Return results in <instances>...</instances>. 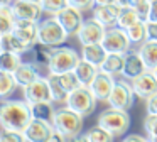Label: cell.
<instances>
[{"mask_svg":"<svg viewBox=\"0 0 157 142\" xmlns=\"http://www.w3.org/2000/svg\"><path fill=\"white\" fill-rule=\"evenodd\" d=\"M31 103L21 100H5L0 107V125L2 128H12V130H22L31 124L32 120Z\"/></svg>","mask_w":157,"mask_h":142,"instance_id":"cell-1","label":"cell"},{"mask_svg":"<svg viewBox=\"0 0 157 142\" xmlns=\"http://www.w3.org/2000/svg\"><path fill=\"white\" fill-rule=\"evenodd\" d=\"M83 115H79L78 112H75L73 108H69L68 105L61 108H56L54 118H52V125L56 130H59L66 139L75 140L79 139L83 130Z\"/></svg>","mask_w":157,"mask_h":142,"instance_id":"cell-2","label":"cell"},{"mask_svg":"<svg viewBox=\"0 0 157 142\" xmlns=\"http://www.w3.org/2000/svg\"><path fill=\"white\" fill-rule=\"evenodd\" d=\"M98 125L105 127L106 130H110L115 137H122L127 130L130 128V115L128 110H122V108L110 107L106 110H103L98 115Z\"/></svg>","mask_w":157,"mask_h":142,"instance_id":"cell-3","label":"cell"},{"mask_svg":"<svg viewBox=\"0 0 157 142\" xmlns=\"http://www.w3.org/2000/svg\"><path fill=\"white\" fill-rule=\"evenodd\" d=\"M68 36L69 34L61 26V22L56 19V15L39 22V44L41 46H49V47L63 46L68 39Z\"/></svg>","mask_w":157,"mask_h":142,"instance_id":"cell-4","label":"cell"},{"mask_svg":"<svg viewBox=\"0 0 157 142\" xmlns=\"http://www.w3.org/2000/svg\"><path fill=\"white\" fill-rule=\"evenodd\" d=\"M79 59H81V56L73 47H64V46L52 47L51 59H49V64H48V71L49 73H58V74L75 71Z\"/></svg>","mask_w":157,"mask_h":142,"instance_id":"cell-5","label":"cell"},{"mask_svg":"<svg viewBox=\"0 0 157 142\" xmlns=\"http://www.w3.org/2000/svg\"><path fill=\"white\" fill-rule=\"evenodd\" d=\"M96 101H98V98L93 95L90 86H83L81 85L75 91H71L66 105L69 108H73L75 112H78L79 115H83V117H90V115L95 113Z\"/></svg>","mask_w":157,"mask_h":142,"instance_id":"cell-6","label":"cell"},{"mask_svg":"<svg viewBox=\"0 0 157 142\" xmlns=\"http://www.w3.org/2000/svg\"><path fill=\"white\" fill-rule=\"evenodd\" d=\"M101 44L108 53H122V54L128 53L130 46H132L127 30L122 29V27H118V26L106 27Z\"/></svg>","mask_w":157,"mask_h":142,"instance_id":"cell-7","label":"cell"},{"mask_svg":"<svg viewBox=\"0 0 157 142\" xmlns=\"http://www.w3.org/2000/svg\"><path fill=\"white\" fill-rule=\"evenodd\" d=\"M135 91L132 88V83L125 80H118L115 81V86L112 90V95L108 97L106 103L110 107L115 108H122V110H130L133 107V100H135Z\"/></svg>","mask_w":157,"mask_h":142,"instance_id":"cell-8","label":"cell"},{"mask_svg":"<svg viewBox=\"0 0 157 142\" xmlns=\"http://www.w3.org/2000/svg\"><path fill=\"white\" fill-rule=\"evenodd\" d=\"M22 93L27 103H39V101H54L52 100V91L48 78H37L31 85L22 88Z\"/></svg>","mask_w":157,"mask_h":142,"instance_id":"cell-9","label":"cell"},{"mask_svg":"<svg viewBox=\"0 0 157 142\" xmlns=\"http://www.w3.org/2000/svg\"><path fill=\"white\" fill-rule=\"evenodd\" d=\"M105 30L106 27L93 17V19H86L83 22L81 29L76 36H78V41L81 42V46H85V44H98L103 41Z\"/></svg>","mask_w":157,"mask_h":142,"instance_id":"cell-10","label":"cell"},{"mask_svg":"<svg viewBox=\"0 0 157 142\" xmlns=\"http://www.w3.org/2000/svg\"><path fill=\"white\" fill-rule=\"evenodd\" d=\"M56 19L61 22V26L66 29V32H68L69 36L78 34L79 29H81V26H83V22H85V19H83V10L76 9V7H73V5H68V7H64L61 12H58L56 14Z\"/></svg>","mask_w":157,"mask_h":142,"instance_id":"cell-11","label":"cell"},{"mask_svg":"<svg viewBox=\"0 0 157 142\" xmlns=\"http://www.w3.org/2000/svg\"><path fill=\"white\" fill-rule=\"evenodd\" d=\"M130 83H132L135 95L139 98H142V100H147L154 93H157V78L154 74V71H150V69H145L142 74L133 78Z\"/></svg>","mask_w":157,"mask_h":142,"instance_id":"cell-12","label":"cell"},{"mask_svg":"<svg viewBox=\"0 0 157 142\" xmlns=\"http://www.w3.org/2000/svg\"><path fill=\"white\" fill-rule=\"evenodd\" d=\"M52 130H54L52 122L42 120V118H32L31 124L24 128V135L31 142H46L49 140Z\"/></svg>","mask_w":157,"mask_h":142,"instance_id":"cell-13","label":"cell"},{"mask_svg":"<svg viewBox=\"0 0 157 142\" xmlns=\"http://www.w3.org/2000/svg\"><path fill=\"white\" fill-rule=\"evenodd\" d=\"M12 10H14L15 17L22 20H34L39 22L41 15L44 14L42 5L39 2H29V0H14L12 3Z\"/></svg>","mask_w":157,"mask_h":142,"instance_id":"cell-14","label":"cell"},{"mask_svg":"<svg viewBox=\"0 0 157 142\" xmlns=\"http://www.w3.org/2000/svg\"><path fill=\"white\" fill-rule=\"evenodd\" d=\"M113 86H115V78H113V74L100 71L96 74V78L91 81V85H90V90L98 98V101H106L108 97L112 95Z\"/></svg>","mask_w":157,"mask_h":142,"instance_id":"cell-15","label":"cell"},{"mask_svg":"<svg viewBox=\"0 0 157 142\" xmlns=\"http://www.w3.org/2000/svg\"><path fill=\"white\" fill-rule=\"evenodd\" d=\"M120 10H122V5L117 2V3H108V5H95L91 12H93V17L100 24H103L105 27H113L117 26Z\"/></svg>","mask_w":157,"mask_h":142,"instance_id":"cell-16","label":"cell"},{"mask_svg":"<svg viewBox=\"0 0 157 142\" xmlns=\"http://www.w3.org/2000/svg\"><path fill=\"white\" fill-rule=\"evenodd\" d=\"M14 32L17 34L27 46L32 47V46H36V44H39V22L17 19Z\"/></svg>","mask_w":157,"mask_h":142,"instance_id":"cell-17","label":"cell"},{"mask_svg":"<svg viewBox=\"0 0 157 142\" xmlns=\"http://www.w3.org/2000/svg\"><path fill=\"white\" fill-rule=\"evenodd\" d=\"M145 69H147V66L144 63L139 51H128V53H125V66H123V71H122V76L125 80L132 81L133 78L142 74Z\"/></svg>","mask_w":157,"mask_h":142,"instance_id":"cell-18","label":"cell"},{"mask_svg":"<svg viewBox=\"0 0 157 142\" xmlns=\"http://www.w3.org/2000/svg\"><path fill=\"white\" fill-rule=\"evenodd\" d=\"M14 76H15V80H17L19 86L24 88V86H27V85H31L32 81H36L37 78H41V73H39L36 64L29 63V61H22V64L15 69Z\"/></svg>","mask_w":157,"mask_h":142,"instance_id":"cell-19","label":"cell"},{"mask_svg":"<svg viewBox=\"0 0 157 142\" xmlns=\"http://www.w3.org/2000/svg\"><path fill=\"white\" fill-rule=\"evenodd\" d=\"M98 73H100V68L96 64L90 63V61L83 59V57L79 59V63L75 68V74L79 80V85H83V86H90Z\"/></svg>","mask_w":157,"mask_h":142,"instance_id":"cell-20","label":"cell"},{"mask_svg":"<svg viewBox=\"0 0 157 142\" xmlns=\"http://www.w3.org/2000/svg\"><path fill=\"white\" fill-rule=\"evenodd\" d=\"M0 46H2V51H12V53H19V54H25L31 49V46H27L14 30L7 32V34H2Z\"/></svg>","mask_w":157,"mask_h":142,"instance_id":"cell-21","label":"cell"},{"mask_svg":"<svg viewBox=\"0 0 157 142\" xmlns=\"http://www.w3.org/2000/svg\"><path fill=\"white\" fill-rule=\"evenodd\" d=\"M123 66H125V54L122 53H108L103 61V64L100 66V71L103 73H108V74H122Z\"/></svg>","mask_w":157,"mask_h":142,"instance_id":"cell-22","label":"cell"},{"mask_svg":"<svg viewBox=\"0 0 157 142\" xmlns=\"http://www.w3.org/2000/svg\"><path fill=\"white\" fill-rule=\"evenodd\" d=\"M106 54H108V51L103 47L101 42L98 44H85L81 49V57L86 61H90V63L96 64V66H101L103 61H105Z\"/></svg>","mask_w":157,"mask_h":142,"instance_id":"cell-23","label":"cell"},{"mask_svg":"<svg viewBox=\"0 0 157 142\" xmlns=\"http://www.w3.org/2000/svg\"><path fill=\"white\" fill-rule=\"evenodd\" d=\"M139 53L142 56L144 63H145L147 69H155L157 68V41L152 39H147L140 44L139 47Z\"/></svg>","mask_w":157,"mask_h":142,"instance_id":"cell-24","label":"cell"},{"mask_svg":"<svg viewBox=\"0 0 157 142\" xmlns=\"http://www.w3.org/2000/svg\"><path fill=\"white\" fill-rule=\"evenodd\" d=\"M48 80H49V85H51V91H52V100L54 101H59V103H66L69 98V91L64 88L61 78H59L58 73H49L48 74Z\"/></svg>","mask_w":157,"mask_h":142,"instance_id":"cell-25","label":"cell"},{"mask_svg":"<svg viewBox=\"0 0 157 142\" xmlns=\"http://www.w3.org/2000/svg\"><path fill=\"white\" fill-rule=\"evenodd\" d=\"M79 139L81 140H88V142H112L115 139V135L110 130H106L105 127L96 124L95 127L88 128L83 135H79Z\"/></svg>","mask_w":157,"mask_h":142,"instance_id":"cell-26","label":"cell"},{"mask_svg":"<svg viewBox=\"0 0 157 142\" xmlns=\"http://www.w3.org/2000/svg\"><path fill=\"white\" fill-rule=\"evenodd\" d=\"M22 54L19 53H12V51H2L0 56V71H10L15 73L19 66L22 64Z\"/></svg>","mask_w":157,"mask_h":142,"instance_id":"cell-27","label":"cell"},{"mask_svg":"<svg viewBox=\"0 0 157 142\" xmlns=\"http://www.w3.org/2000/svg\"><path fill=\"white\" fill-rule=\"evenodd\" d=\"M17 86H19V83L15 80L14 73H10V71H0V97L4 98V100L9 95L14 93Z\"/></svg>","mask_w":157,"mask_h":142,"instance_id":"cell-28","label":"cell"},{"mask_svg":"<svg viewBox=\"0 0 157 142\" xmlns=\"http://www.w3.org/2000/svg\"><path fill=\"white\" fill-rule=\"evenodd\" d=\"M15 22H17V17L12 7H0V32H12L15 29Z\"/></svg>","mask_w":157,"mask_h":142,"instance_id":"cell-29","label":"cell"},{"mask_svg":"<svg viewBox=\"0 0 157 142\" xmlns=\"http://www.w3.org/2000/svg\"><path fill=\"white\" fill-rule=\"evenodd\" d=\"M32 110V117L34 118H42V120H49L52 122L54 118V108H52V101H39V103H32L31 105Z\"/></svg>","mask_w":157,"mask_h":142,"instance_id":"cell-30","label":"cell"},{"mask_svg":"<svg viewBox=\"0 0 157 142\" xmlns=\"http://www.w3.org/2000/svg\"><path fill=\"white\" fill-rule=\"evenodd\" d=\"M127 34H128V39L132 44H142L144 41H147V22L144 20H139L133 26H130L127 29Z\"/></svg>","mask_w":157,"mask_h":142,"instance_id":"cell-31","label":"cell"},{"mask_svg":"<svg viewBox=\"0 0 157 142\" xmlns=\"http://www.w3.org/2000/svg\"><path fill=\"white\" fill-rule=\"evenodd\" d=\"M139 20H140V17H139V14H137V10L133 9V7H122L118 20H117V26L127 30L130 26H133V24L139 22Z\"/></svg>","mask_w":157,"mask_h":142,"instance_id":"cell-32","label":"cell"},{"mask_svg":"<svg viewBox=\"0 0 157 142\" xmlns=\"http://www.w3.org/2000/svg\"><path fill=\"white\" fill-rule=\"evenodd\" d=\"M41 5H42L44 14L56 15V14L61 12L64 7L69 5V0H41Z\"/></svg>","mask_w":157,"mask_h":142,"instance_id":"cell-33","label":"cell"},{"mask_svg":"<svg viewBox=\"0 0 157 142\" xmlns=\"http://www.w3.org/2000/svg\"><path fill=\"white\" fill-rule=\"evenodd\" d=\"M144 130H145L149 140L157 142V115L147 113L145 120H144Z\"/></svg>","mask_w":157,"mask_h":142,"instance_id":"cell-34","label":"cell"},{"mask_svg":"<svg viewBox=\"0 0 157 142\" xmlns=\"http://www.w3.org/2000/svg\"><path fill=\"white\" fill-rule=\"evenodd\" d=\"M0 139L4 142H22L27 140L22 130H12V128H2V135Z\"/></svg>","mask_w":157,"mask_h":142,"instance_id":"cell-35","label":"cell"},{"mask_svg":"<svg viewBox=\"0 0 157 142\" xmlns=\"http://www.w3.org/2000/svg\"><path fill=\"white\" fill-rule=\"evenodd\" d=\"M133 9L137 10L140 20H144V22H147V20H149V15H150V0H140V2L133 7Z\"/></svg>","mask_w":157,"mask_h":142,"instance_id":"cell-36","label":"cell"},{"mask_svg":"<svg viewBox=\"0 0 157 142\" xmlns=\"http://www.w3.org/2000/svg\"><path fill=\"white\" fill-rule=\"evenodd\" d=\"M69 5L86 12V10H93V7H95L96 3H95V0H69Z\"/></svg>","mask_w":157,"mask_h":142,"instance_id":"cell-37","label":"cell"},{"mask_svg":"<svg viewBox=\"0 0 157 142\" xmlns=\"http://www.w3.org/2000/svg\"><path fill=\"white\" fill-rule=\"evenodd\" d=\"M145 110L150 115H157V93H154L145 100Z\"/></svg>","mask_w":157,"mask_h":142,"instance_id":"cell-38","label":"cell"},{"mask_svg":"<svg viewBox=\"0 0 157 142\" xmlns=\"http://www.w3.org/2000/svg\"><path fill=\"white\" fill-rule=\"evenodd\" d=\"M147 39L157 41V22H147Z\"/></svg>","mask_w":157,"mask_h":142,"instance_id":"cell-39","label":"cell"},{"mask_svg":"<svg viewBox=\"0 0 157 142\" xmlns=\"http://www.w3.org/2000/svg\"><path fill=\"white\" fill-rule=\"evenodd\" d=\"M150 22H157V0H150V15H149ZM147 20V22H149Z\"/></svg>","mask_w":157,"mask_h":142,"instance_id":"cell-40","label":"cell"},{"mask_svg":"<svg viewBox=\"0 0 157 142\" xmlns=\"http://www.w3.org/2000/svg\"><path fill=\"white\" fill-rule=\"evenodd\" d=\"M125 142H133V140H137V142H147L149 140V137H144V135H139V134H130V135H127L125 139H123Z\"/></svg>","mask_w":157,"mask_h":142,"instance_id":"cell-41","label":"cell"},{"mask_svg":"<svg viewBox=\"0 0 157 142\" xmlns=\"http://www.w3.org/2000/svg\"><path fill=\"white\" fill-rule=\"evenodd\" d=\"M54 140H59V142H63V140H68V139L64 137V135L61 134L59 130H52V134H51V137H49V142H54Z\"/></svg>","mask_w":157,"mask_h":142,"instance_id":"cell-42","label":"cell"},{"mask_svg":"<svg viewBox=\"0 0 157 142\" xmlns=\"http://www.w3.org/2000/svg\"><path fill=\"white\" fill-rule=\"evenodd\" d=\"M140 0H118V3L122 7H135Z\"/></svg>","mask_w":157,"mask_h":142,"instance_id":"cell-43","label":"cell"},{"mask_svg":"<svg viewBox=\"0 0 157 142\" xmlns=\"http://www.w3.org/2000/svg\"><path fill=\"white\" fill-rule=\"evenodd\" d=\"M118 0H95L96 5H108V3H117Z\"/></svg>","mask_w":157,"mask_h":142,"instance_id":"cell-44","label":"cell"},{"mask_svg":"<svg viewBox=\"0 0 157 142\" xmlns=\"http://www.w3.org/2000/svg\"><path fill=\"white\" fill-rule=\"evenodd\" d=\"M14 0H0V7H10Z\"/></svg>","mask_w":157,"mask_h":142,"instance_id":"cell-45","label":"cell"},{"mask_svg":"<svg viewBox=\"0 0 157 142\" xmlns=\"http://www.w3.org/2000/svg\"><path fill=\"white\" fill-rule=\"evenodd\" d=\"M154 71V74H155V78H157V68H155V69H152Z\"/></svg>","mask_w":157,"mask_h":142,"instance_id":"cell-46","label":"cell"},{"mask_svg":"<svg viewBox=\"0 0 157 142\" xmlns=\"http://www.w3.org/2000/svg\"><path fill=\"white\" fill-rule=\"evenodd\" d=\"M29 2H39V3H41V0H29Z\"/></svg>","mask_w":157,"mask_h":142,"instance_id":"cell-47","label":"cell"}]
</instances>
